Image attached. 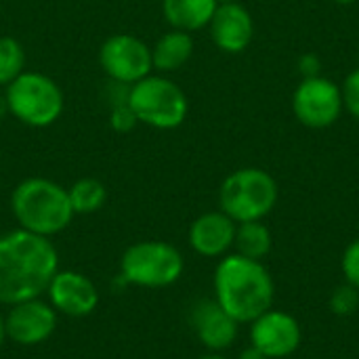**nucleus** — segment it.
<instances>
[{
    "instance_id": "15",
    "label": "nucleus",
    "mask_w": 359,
    "mask_h": 359,
    "mask_svg": "<svg viewBox=\"0 0 359 359\" xmlns=\"http://www.w3.org/2000/svg\"><path fill=\"white\" fill-rule=\"evenodd\" d=\"M236 227L238 223L229 219L223 210L206 212L191 223L189 244L202 257H223L229 248H233Z\"/></svg>"
},
{
    "instance_id": "24",
    "label": "nucleus",
    "mask_w": 359,
    "mask_h": 359,
    "mask_svg": "<svg viewBox=\"0 0 359 359\" xmlns=\"http://www.w3.org/2000/svg\"><path fill=\"white\" fill-rule=\"evenodd\" d=\"M137 122H139V120L135 118V114H133V109L128 107V101H126V99H124L122 103L114 105L111 118H109V124H111L114 130H118V133H128Z\"/></svg>"
},
{
    "instance_id": "27",
    "label": "nucleus",
    "mask_w": 359,
    "mask_h": 359,
    "mask_svg": "<svg viewBox=\"0 0 359 359\" xmlns=\"http://www.w3.org/2000/svg\"><path fill=\"white\" fill-rule=\"evenodd\" d=\"M4 337H6V328H4V320L0 318V345H2V341H4Z\"/></svg>"
},
{
    "instance_id": "28",
    "label": "nucleus",
    "mask_w": 359,
    "mask_h": 359,
    "mask_svg": "<svg viewBox=\"0 0 359 359\" xmlns=\"http://www.w3.org/2000/svg\"><path fill=\"white\" fill-rule=\"evenodd\" d=\"M4 111H8V105H6V99H4V97H0V116H2Z\"/></svg>"
},
{
    "instance_id": "4",
    "label": "nucleus",
    "mask_w": 359,
    "mask_h": 359,
    "mask_svg": "<svg viewBox=\"0 0 359 359\" xmlns=\"http://www.w3.org/2000/svg\"><path fill=\"white\" fill-rule=\"evenodd\" d=\"M278 204V183L261 168L231 172L219 189L221 210L236 223L261 221Z\"/></svg>"
},
{
    "instance_id": "12",
    "label": "nucleus",
    "mask_w": 359,
    "mask_h": 359,
    "mask_svg": "<svg viewBox=\"0 0 359 359\" xmlns=\"http://www.w3.org/2000/svg\"><path fill=\"white\" fill-rule=\"evenodd\" d=\"M191 328L200 343L210 351H225L238 339V322L217 303V299H202L191 307Z\"/></svg>"
},
{
    "instance_id": "23",
    "label": "nucleus",
    "mask_w": 359,
    "mask_h": 359,
    "mask_svg": "<svg viewBox=\"0 0 359 359\" xmlns=\"http://www.w3.org/2000/svg\"><path fill=\"white\" fill-rule=\"evenodd\" d=\"M343 93V107L359 120V67L353 69L347 78H345V84L341 88Z\"/></svg>"
},
{
    "instance_id": "11",
    "label": "nucleus",
    "mask_w": 359,
    "mask_h": 359,
    "mask_svg": "<svg viewBox=\"0 0 359 359\" xmlns=\"http://www.w3.org/2000/svg\"><path fill=\"white\" fill-rule=\"evenodd\" d=\"M55 324V309L38 299L11 305V311L4 320L6 337L19 345H38L46 341L53 334Z\"/></svg>"
},
{
    "instance_id": "29",
    "label": "nucleus",
    "mask_w": 359,
    "mask_h": 359,
    "mask_svg": "<svg viewBox=\"0 0 359 359\" xmlns=\"http://www.w3.org/2000/svg\"><path fill=\"white\" fill-rule=\"evenodd\" d=\"M200 359H225V358H221V355H217V353H210V355H204V358H200Z\"/></svg>"
},
{
    "instance_id": "1",
    "label": "nucleus",
    "mask_w": 359,
    "mask_h": 359,
    "mask_svg": "<svg viewBox=\"0 0 359 359\" xmlns=\"http://www.w3.org/2000/svg\"><path fill=\"white\" fill-rule=\"evenodd\" d=\"M59 257L48 238L17 229L0 236V303L17 305L46 292Z\"/></svg>"
},
{
    "instance_id": "13",
    "label": "nucleus",
    "mask_w": 359,
    "mask_h": 359,
    "mask_svg": "<svg viewBox=\"0 0 359 359\" xmlns=\"http://www.w3.org/2000/svg\"><path fill=\"white\" fill-rule=\"evenodd\" d=\"M46 292L50 297L53 309L72 318H84L93 313L99 303L95 284L78 271H57Z\"/></svg>"
},
{
    "instance_id": "22",
    "label": "nucleus",
    "mask_w": 359,
    "mask_h": 359,
    "mask_svg": "<svg viewBox=\"0 0 359 359\" xmlns=\"http://www.w3.org/2000/svg\"><path fill=\"white\" fill-rule=\"evenodd\" d=\"M341 269H343V276L347 280V284L359 288V238L353 240L345 252H343V261H341Z\"/></svg>"
},
{
    "instance_id": "30",
    "label": "nucleus",
    "mask_w": 359,
    "mask_h": 359,
    "mask_svg": "<svg viewBox=\"0 0 359 359\" xmlns=\"http://www.w3.org/2000/svg\"><path fill=\"white\" fill-rule=\"evenodd\" d=\"M334 2H339V4H353L355 0H334Z\"/></svg>"
},
{
    "instance_id": "7",
    "label": "nucleus",
    "mask_w": 359,
    "mask_h": 359,
    "mask_svg": "<svg viewBox=\"0 0 359 359\" xmlns=\"http://www.w3.org/2000/svg\"><path fill=\"white\" fill-rule=\"evenodd\" d=\"M183 273L181 252L166 242H139L122 257V278L145 288H164Z\"/></svg>"
},
{
    "instance_id": "5",
    "label": "nucleus",
    "mask_w": 359,
    "mask_h": 359,
    "mask_svg": "<svg viewBox=\"0 0 359 359\" xmlns=\"http://www.w3.org/2000/svg\"><path fill=\"white\" fill-rule=\"evenodd\" d=\"M126 101L139 122L162 130L181 126L189 109L185 93L172 80L151 74L130 84Z\"/></svg>"
},
{
    "instance_id": "18",
    "label": "nucleus",
    "mask_w": 359,
    "mask_h": 359,
    "mask_svg": "<svg viewBox=\"0 0 359 359\" xmlns=\"http://www.w3.org/2000/svg\"><path fill=\"white\" fill-rule=\"evenodd\" d=\"M271 244H273L271 231L261 221L238 223L236 238H233L236 255H242V257L252 259V261H261L269 255Z\"/></svg>"
},
{
    "instance_id": "14",
    "label": "nucleus",
    "mask_w": 359,
    "mask_h": 359,
    "mask_svg": "<svg viewBox=\"0 0 359 359\" xmlns=\"http://www.w3.org/2000/svg\"><path fill=\"white\" fill-rule=\"evenodd\" d=\"M208 25H210L212 42L221 50L231 55L242 53L250 44L255 34V23L250 13L238 2L219 4Z\"/></svg>"
},
{
    "instance_id": "9",
    "label": "nucleus",
    "mask_w": 359,
    "mask_h": 359,
    "mask_svg": "<svg viewBox=\"0 0 359 359\" xmlns=\"http://www.w3.org/2000/svg\"><path fill=\"white\" fill-rule=\"evenodd\" d=\"M292 109L301 124L309 128L332 126L343 111L341 86L328 78H303L292 95Z\"/></svg>"
},
{
    "instance_id": "25",
    "label": "nucleus",
    "mask_w": 359,
    "mask_h": 359,
    "mask_svg": "<svg viewBox=\"0 0 359 359\" xmlns=\"http://www.w3.org/2000/svg\"><path fill=\"white\" fill-rule=\"evenodd\" d=\"M299 69L303 74V78H316L320 76V69H322V61L318 55L313 53H307L299 59Z\"/></svg>"
},
{
    "instance_id": "6",
    "label": "nucleus",
    "mask_w": 359,
    "mask_h": 359,
    "mask_svg": "<svg viewBox=\"0 0 359 359\" xmlns=\"http://www.w3.org/2000/svg\"><path fill=\"white\" fill-rule=\"evenodd\" d=\"M6 105L19 122L42 128L63 111V93L55 80L38 72H23L6 86Z\"/></svg>"
},
{
    "instance_id": "31",
    "label": "nucleus",
    "mask_w": 359,
    "mask_h": 359,
    "mask_svg": "<svg viewBox=\"0 0 359 359\" xmlns=\"http://www.w3.org/2000/svg\"><path fill=\"white\" fill-rule=\"evenodd\" d=\"M219 4H225V2H236V0H217Z\"/></svg>"
},
{
    "instance_id": "21",
    "label": "nucleus",
    "mask_w": 359,
    "mask_h": 359,
    "mask_svg": "<svg viewBox=\"0 0 359 359\" xmlns=\"http://www.w3.org/2000/svg\"><path fill=\"white\" fill-rule=\"evenodd\" d=\"M330 309L339 318H349L359 309V288L351 284H341L330 297Z\"/></svg>"
},
{
    "instance_id": "32",
    "label": "nucleus",
    "mask_w": 359,
    "mask_h": 359,
    "mask_svg": "<svg viewBox=\"0 0 359 359\" xmlns=\"http://www.w3.org/2000/svg\"><path fill=\"white\" fill-rule=\"evenodd\" d=\"M358 57H359V53H358Z\"/></svg>"
},
{
    "instance_id": "8",
    "label": "nucleus",
    "mask_w": 359,
    "mask_h": 359,
    "mask_svg": "<svg viewBox=\"0 0 359 359\" xmlns=\"http://www.w3.org/2000/svg\"><path fill=\"white\" fill-rule=\"evenodd\" d=\"M99 63L116 84H135L154 69L151 48L130 34L107 38L99 50Z\"/></svg>"
},
{
    "instance_id": "3",
    "label": "nucleus",
    "mask_w": 359,
    "mask_h": 359,
    "mask_svg": "<svg viewBox=\"0 0 359 359\" xmlns=\"http://www.w3.org/2000/svg\"><path fill=\"white\" fill-rule=\"evenodd\" d=\"M11 208L21 229L44 238L63 231L74 217L67 189L42 177L21 181L11 196Z\"/></svg>"
},
{
    "instance_id": "16",
    "label": "nucleus",
    "mask_w": 359,
    "mask_h": 359,
    "mask_svg": "<svg viewBox=\"0 0 359 359\" xmlns=\"http://www.w3.org/2000/svg\"><path fill=\"white\" fill-rule=\"evenodd\" d=\"M217 6V0H164L162 13L172 29L196 32L210 23Z\"/></svg>"
},
{
    "instance_id": "10",
    "label": "nucleus",
    "mask_w": 359,
    "mask_h": 359,
    "mask_svg": "<svg viewBox=\"0 0 359 359\" xmlns=\"http://www.w3.org/2000/svg\"><path fill=\"white\" fill-rule=\"evenodd\" d=\"M303 332L299 322L280 309H269L250 322V345L267 359H284L292 355L301 345Z\"/></svg>"
},
{
    "instance_id": "20",
    "label": "nucleus",
    "mask_w": 359,
    "mask_h": 359,
    "mask_svg": "<svg viewBox=\"0 0 359 359\" xmlns=\"http://www.w3.org/2000/svg\"><path fill=\"white\" fill-rule=\"evenodd\" d=\"M23 46L11 36H0V84L8 86L17 76L23 74Z\"/></svg>"
},
{
    "instance_id": "19",
    "label": "nucleus",
    "mask_w": 359,
    "mask_h": 359,
    "mask_svg": "<svg viewBox=\"0 0 359 359\" xmlns=\"http://www.w3.org/2000/svg\"><path fill=\"white\" fill-rule=\"evenodd\" d=\"M67 196H69V204L74 208V215H90V212H97L105 204L107 191H105L101 181L86 177V179L76 181L69 187Z\"/></svg>"
},
{
    "instance_id": "2",
    "label": "nucleus",
    "mask_w": 359,
    "mask_h": 359,
    "mask_svg": "<svg viewBox=\"0 0 359 359\" xmlns=\"http://www.w3.org/2000/svg\"><path fill=\"white\" fill-rule=\"evenodd\" d=\"M276 284L261 261L227 255L215 271V299L238 322L250 324L273 307Z\"/></svg>"
},
{
    "instance_id": "26",
    "label": "nucleus",
    "mask_w": 359,
    "mask_h": 359,
    "mask_svg": "<svg viewBox=\"0 0 359 359\" xmlns=\"http://www.w3.org/2000/svg\"><path fill=\"white\" fill-rule=\"evenodd\" d=\"M238 359H267V358H265L257 347H252V345H250V347H246V349L240 353V358Z\"/></svg>"
},
{
    "instance_id": "17",
    "label": "nucleus",
    "mask_w": 359,
    "mask_h": 359,
    "mask_svg": "<svg viewBox=\"0 0 359 359\" xmlns=\"http://www.w3.org/2000/svg\"><path fill=\"white\" fill-rule=\"evenodd\" d=\"M194 53V38L189 32L170 29L151 48V63L160 72H177L183 67Z\"/></svg>"
}]
</instances>
